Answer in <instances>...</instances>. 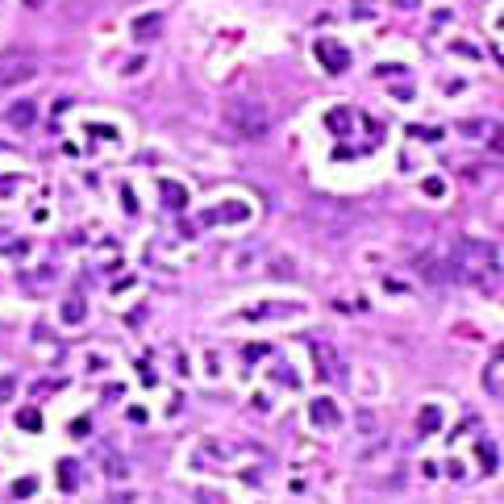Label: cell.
<instances>
[{"label":"cell","instance_id":"277c9868","mask_svg":"<svg viewBox=\"0 0 504 504\" xmlns=\"http://www.w3.org/2000/svg\"><path fill=\"white\" fill-rule=\"evenodd\" d=\"M313 54H317L321 63H325V71H329V75H342V71H350V54H346L342 46L333 42V38H317Z\"/></svg>","mask_w":504,"mask_h":504},{"label":"cell","instance_id":"3957f363","mask_svg":"<svg viewBox=\"0 0 504 504\" xmlns=\"http://www.w3.org/2000/svg\"><path fill=\"white\" fill-rule=\"evenodd\" d=\"M38 75V63L30 59V54H8V59H0V88H17V84H25V80H34Z\"/></svg>","mask_w":504,"mask_h":504},{"label":"cell","instance_id":"5bb4252c","mask_svg":"<svg viewBox=\"0 0 504 504\" xmlns=\"http://www.w3.org/2000/svg\"><path fill=\"white\" fill-rule=\"evenodd\" d=\"M488 146H492V154H504V121L488 125Z\"/></svg>","mask_w":504,"mask_h":504},{"label":"cell","instance_id":"30bf717a","mask_svg":"<svg viewBox=\"0 0 504 504\" xmlns=\"http://www.w3.org/2000/svg\"><path fill=\"white\" fill-rule=\"evenodd\" d=\"M246 217H250V209L238 204V200L226 204V209H209V213H204V221H246Z\"/></svg>","mask_w":504,"mask_h":504},{"label":"cell","instance_id":"ba28073f","mask_svg":"<svg viewBox=\"0 0 504 504\" xmlns=\"http://www.w3.org/2000/svg\"><path fill=\"white\" fill-rule=\"evenodd\" d=\"M4 117H8V125H17V130H30V125H34V117H38V109H34L30 100H21V104H13Z\"/></svg>","mask_w":504,"mask_h":504},{"label":"cell","instance_id":"8fae6325","mask_svg":"<svg viewBox=\"0 0 504 504\" xmlns=\"http://www.w3.org/2000/svg\"><path fill=\"white\" fill-rule=\"evenodd\" d=\"M417 267H421V275L425 279H434V283H442V279H450V263H442V259H417Z\"/></svg>","mask_w":504,"mask_h":504},{"label":"cell","instance_id":"7a4b0ae2","mask_svg":"<svg viewBox=\"0 0 504 504\" xmlns=\"http://www.w3.org/2000/svg\"><path fill=\"white\" fill-rule=\"evenodd\" d=\"M221 117H226L229 134L238 137V142H259L271 130V109L263 100H229Z\"/></svg>","mask_w":504,"mask_h":504},{"label":"cell","instance_id":"e0dca14e","mask_svg":"<svg viewBox=\"0 0 504 504\" xmlns=\"http://www.w3.org/2000/svg\"><path fill=\"white\" fill-rule=\"evenodd\" d=\"M458 134H462V137L488 134V121H458Z\"/></svg>","mask_w":504,"mask_h":504},{"label":"cell","instance_id":"ffe728a7","mask_svg":"<svg viewBox=\"0 0 504 504\" xmlns=\"http://www.w3.org/2000/svg\"><path fill=\"white\" fill-rule=\"evenodd\" d=\"M59 484H63V488H75V462H67V467H63V475H59Z\"/></svg>","mask_w":504,"mask_h":504},{"label":"cell","instance_id":"44dd1931","mask_svg":"<svg viewBox=\"0 0 504 504\" xmlns=\"http://www.w3.org/2000/svg\"><path fill=\"white\" fill-rule=\"evenodd\" d=\"M412 137H425V142H438L442 130H421V125H412Z\"/></svg>","mask_w":504,"mask_h":504},{"label":"cell","instance_id":"7c38bea8","mask_svg":"<svg viewBox=\"0 0 504 504\" xmlns=\"http://www.w3.org/2000/svg\"><path fill=\"white\" fill-rule=\"evenodd\" d=\"M417 429H421V434H438V429H442V409H438V405H425L421 417H417Z\"/></svg>","mask_w":504,"mask_h":504},{"label":"cell","instance_id":"7402d4cb","mask_svg":"<svg viewBox=\"0 0 504 504\" xmlns=\"http://www.w3.org/2000/svg\"><path fill=\"white\" fill-rule=\"evenodd\" d=\"M17 421H21V425H25V429H38V425H42V421H38V412H21V417H17Z\"/></svg>","mask_w":504,"mask_h":504},{"label":"cell","instance_id":"4fadbf2b","mask_svg":"<svg viewBox=\"0 0 504 504\" xmlns=\"http://www.w3.org/2000/svg\"><path fill=\"white\" fill-rule=\"evenodd\" d=\"M159 192H163V200H167V209H183V204H188V192H183L180 183L163 180V183H159Z\"/></svg>","mask_w":504,"mask_h":504},{"label":"cell","instance_id":"cb8c5ba5","mask_svg":"<svg viewBox=\"0 0 504 504\" xmlns=\"http://www.w3.org/2000/svg\"><path fill=\"white\" fill-rule=\"evenodd\" d=\"M13 396V379H0V400H8Z\"/></svg>","mask_w":504,"mask_h":504},{"label":"cell","instance_id":"603a6c76","mask_svg":"<svg viewBox=\"0 0 504 504\" xmlns=\"http://www.w3.org/2000/svg\"><path fill=\"white\" fill-rule=\"evenodd\" d=\"M13 492H17V496H30V492H34V479H21V484H17Z\"/></svg>","mask_w":504,"mask_h":504},{"label":"cell","instance_id":"d4e9b609","mask_svg":"<svg viewBox=\"0 0 504 504\" xmlns=\"http://www.w3.org/2000/svg\"><path fill=\"white\" fill-rule=\"evenodd\" d=\"M396 4H400V8H417V0H396Z\"/></svg>","mask_w":504,"mask_h":504},{"label":"cell","instance_id":"6da1fadb","mask_svg":"<svg viewBox=\"0 0 504 504\" xmlns=\"http://www.w3.org/2000/svg\"><path fill=\"white\" fill-rule=\"evenodd\" d=\"M492 271H496V246L484 238H458L450 250V279L484 283Z\"/></svg>","mask_w":504,"mask_h":504},{"label":"cell","instance_id":"9c48e42d","mask_svg":"<svg viewBox=\"0 0 504 504\" xmlns=\"http://www.w3.org/2000/svg\"><path fill=\"white\" fill-rule=\"evenodd\" d=\"M159 30H163V17H159V13H146V17H137V21H134V38H137V42H150Z\"/></svg>","mask_w":504,"mask_h":504},{"label":"cell","instance_id":"9a60e30c","mask_svg":"<svg viewBox=\"0 0 504 504\" xmlns=\"http://www.w3.org/2000/svg\"><path fill=\"white\" fill-rule=\"evenodd\" d=\"M475 450H479V458H484V467H488V471H496V446H492L488 438H479V442H475Z\"/></svg>","mask_w":504,"mask_h":504},{"label":"cell","instance_id":"52a82bcc","mask_svg":"<svg viewBox=\"0 0 504 504\" xmlns=\"http://www.w3.org/2000/svg\"><path fill=\"white\" fill-rule=\"evenodd\" d=\"M233 455H238V450L226 446V442H204V446L192 455V462H196V467H209V462H226V458H233Z\"/></svg>","mask_w":504,"mask_h":504},{"label":"cell","instance_id":"2e32d148","mask_svg":"<svg viewBox=\"0 0 504 504\" xmlns=\"http://www.w3.org/2000/svg\"><path fill=\"white\" fill-rule=\"evenodd\" d=\"M63 321L80 325V321H84V300H67V305H63Z\"/></svg>","mask_w":504,"mask_h":504},{"label":"cell","instance_id":"ac0fdd59","mask_svg":"<svg viewBox=\"0 0 504 504\" xmlns=\"http://www.w3.org/2000/svg\"><path fill=\"white\" fill-rule=\"evenodd\" d=\"M346 125H350V113H346V109H333V113H329V130H338V134H342Z\"/></svg>","mask_w":504,"mask_h":504},{"label":"cell","instance_id":"8992f818","mask_svg":"<svg viewBox=\"0 0 504 504\" xmlns=\"http://www.w3.org/2000/svg\"><path fill=\"white\" fill-rule=\"evenodd\" d=\"M309 417H313V425H317V429H338V425H342V412H338V405H333V400H325V396L309 405Z\"/></svg>","mask_w":504,"mask_h":504},{"label":"cell","instance_id":"d6986e66","mask_svg":"<svg viewBox=\"0 0 504 504\" xmlns=\"http://www.w3.org/2000/svg\"><path fill=\"white\" fill-rule=\"evenodd\" d=\"M104 462H109V475H113V479H125V475H130V467H125L117 455H109Z\"/></svg>","mask_w":504,"mask_h":504},{"label":"cell","instance_id":"5b68a950","mask_svg":"<svg viewBox=\"0 0 504 504\" xmlns=\"http://www.w3.org/2000/svg\"><path fill=\"white\" fill-rule=\"evenodd\" d=\"M296 313H300V305H279V300H271V305L246 309V313H242V321H279V317H296Z\"/></svg>","mask_w":504,"mask_h":504}]
</instances>
